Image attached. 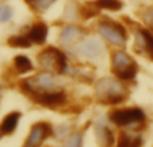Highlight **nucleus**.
<instances>
[{
  "label": "nucleus",
  "mask_w": 153,
  "mask_h": 147,
  "mask_svg": "<svg viewBox=\"0 0 153 147\" xmlns=\"http://www.w3.org/2000/svg\"><path fill=\"white\" fill-rule=\"evenodd\" d=\"M143 19L144 21L146 23V26L153 31V7L146 8L145 11L143 12Z\"/></svg>",
  "instance_id": "20"
},
{
  "label": "nucleus",
  "mask_w": 153,
  "mask_h": 147,
  "mask_svg": "<svg viewBox=\"0 0 153 147\" xmlns=\"http://www.w3.org/2000/svg\"><path fill=\"white\" fill-rule=\"evenodd\" d=\"M19 118H20V114L19 112H11L3 119L1 124H0V134L3 135H8L12 134V131L16 129L18 126Z\"/></svg>",
  "instance_id": "11"
},
{
  "label": "nucleus",
  "mask_w": 153,
  "mask_h": 147,
  "mask_svg": "<svg viewBox=\"0 0 153 147\" xmlns=\"http://www.w3.org/2000/svg\"><path fill=\"white\" fill-rule=\"evenodd\" d=\"M136 39L137 43L148 52L149 58L153 60V34L146 29H138L136 32Z\"/></svg>",
  "instance_id": "10"
},
{
  "label": "nucleus",
  "mask_w": 153,
  "mask_h": 147,
  "mask_svg": "<svg viewBox=\"0 0 153 147\" xmlns=\"http://www.w3.org/2000/svg\"><path fill=\"white\" fill-rule=\"evenodd\" d=\"M141 146V139L140 138H130L129 135L122 132L120 135L118 145L117 147H140Z\"/></svg>",
  "instance_id": "16"
},
{
  "label": "nucleus",
  "mask_w": 153,
  "mask_h": 147,
  "mask_svg": "<svg viewBox=\"0 0 153 147\" xmlns=\"http://www.w3.org/2000/svg\"><path fill=\"white\" fill-rule=\"evenodd\" d=\"M51 132L53 130L48 123H36L35 126H32L26 147H39L46 138L50 137Z\"/></svg>",
  "instance_id": "8"
},
{
  "label": "nucleus",
  "mask_w": 153,
  "mask_h": 147,
  "mask_svg": "<svg viewBox=\"0 0 153 147\" xmlns=\"http://www.w3.org/2000/svg\"><path fill=\"white\" fill-rule=\"evenodd\" d=\"M97 95L103 103L114 104L125 99V90L117 80L113 79H103L97 86Z\"/></svg>",
  "instance_id": "2"
},
{
  "label": "nucleus",
  "mask_w": 153,
  "mask_h": 147,
  "mask_svg": "<svg viewBox=\"0 0 153 147\" xmlns=\"http://www.w3.org/2000/svg\"><path fill=\"white\" fill-rule=\"evenodd\" d=\"M75 51L82 56L97 58V56L102 55L103 47L100 40L94 39V37H86V39H83L75 46Z\"/></svg>",
  "instance_id": "7"
},
{
  "label": "nucleus",
  "mask_w": 153,
  "mask_h": 147,
  "mask_svg": "<svg viewBox=\"0 0 153 147\" xmlns=\"http://www.w3.org/2000/svg\"><path fill=\"white\" fill-rule=\"evenodd\" d=\"M82 36V29L75 26H67L61 32V43L62 44H70L74 43Z\"/></svg>",
  "instance_id": "12"
},
{
  "label": "nucleus",
  "mask_w": 153,
  "mask_h": 147,
  "mask_svg": "<svg viewBox=\"0 0 153 147\" xmlns=\"http://www.w3.org/2000/svg\"><path fill=\"white\" fill-rule=\"evenodd\" d=\"M38 62H39L40 67L48 71H55V72H65L66 71V56L63 52H61L56 48H47V50L42 51L38 56Z\"/></svg>",
  "instance_id": "3"
},
{
  "label": "nucleus",
  "mask_w": 153,
  "mask_h": 147,
  "mask_svg": "<svg viewBox=\"0 0 153 147\" xmlns=\"http://www.w3.org/2000/svg\"><path fill=\"white\" fill-rule=\"evenodd\" d=\"M109 119L117 126L125 127L141 123V122H144L145 116H144L143 110H140V108H124V110L111 111Z\"/></svg>",
  "instance_id": "5"
},
{
  "label": "nucleus",
  "mask_w": 153,
  "mask_h": 147,
  "mask_svg": "<svg viewBox=\"0 0 153 147\" xmlns=\"http://www.w3.org/2000/svg\"><path fill=\"white\" fill-rule=\"evenodd\" d=\"M111 66H113V72L116 74V76L118 79H122V80L134 79L136 74H137L136 63L124 51H117V52L113 54Z\"/></svg>",
  "instance_id": "1"
},
{
  "label": "nucleus",
  "mask_w": 153,
  "mask_h": 147,
  "mask_svg": "<svg viewBox=\"0 0 153 147\" xmlns=\"http://www.w3.org/2000/svg\"><path fill=\"white\" fill-rule=\"evenodd\" d=\"M100 34L116 46H124L126 43V29L118 23L111 20H102L98 24Z\"/></svg>",
  "instance_id": "4"
},
{
  "label": "nucleus",
  "mask_w": 153,
  "mask_h": 147,
  "mask_svg": "<svg viewBox=\"0 0 153 147\" xmlns=\"http://www.w3.org/2000/svg\"><path fill=\"white\" fill-rule=\"evenodd\" d=\"M81 143H82V135L74 134L69 140H67V143L65 145V147H81Z\"/></svg>",
  "instance_id": "21"
},
{
  "label": "nucleus",
  "mask_w": 153,
  "mask_h": 147,
  "mask_svg": "<svg viewBox=\"0 0 153 147\" xmlns=\"http://www.w3.org/2000/svg\"><path fill=\"white\" fill-rule=\"evenodd\" d=\"M95 5H97V8H103V10H109V11H118L121 10L122 3L120 0H97Z\"/></svg>",
  "instance_id": "17"
},
{
  "label": "nucleus",
  "mask_w": 153,
  "mask_h": 147,
  "mask_svg": "<svg viewBox=\"0 0 153 147\" xmlns=\"http://www.w3.org/2000/svg\"><path fill=\"white\" fill-rule=\"evenodd\" d=\"M28 3V5L32 10L38 11V12H45L46 10L51 7L56 0H26Z\"/></svg>",
  "instance_id": "14"
},
{
  "label": "nucleus",
  "mask_w": 153,
  "mask_h": 147,
  "mask_svg": "<svg viewBox=\"0 0 153 147\" xmlns=\"http://www.w3.org/2000/svg\"><path fill=\"white\" fill-rule=\"evenodd\" d=\"M97 139L102 147H111L114 142L113 132L105 126H100L97 129Z\"/></svg>",
  "instance_id": "13"
},
{
  "label": "nucleus",
  "mask_w": 153,
  "mask_h": 147,
  "mask_svg": "<svg viewBox=\"0 0 153 147\" xmlns=\"http://www.w3.org/2000/svg\"><path fill=\"white\" fill-rule=\"evenodd\" d=\"M13 63H15V67H16V70H18V72H22V74L28 72L32 68V64H31V62H30V59L24 55L16 56Z\"/></svg>",
  "instance_id": "15"
},
{
  "label": "nucleus",
  "mask_w": 153,
  "mask_h": 147,
  "mask_svg": "<svg viewBox=\"0 0 153 147\" xmlns=\"http://www.w3.org/2000/svg\"><path fill=\"white\" fill-rule=\"evenodd\" d=\"M32 99L46 107H58L66 102V95L62 91H43L32 94Z\"/></svg>",
  "instance_id": "6"
},
{
  "label": "nucleus",
  "mask_w": 153,
  "mask_h": 147,
  "mask_svg": "<svg viewBox=\"0 0 153 147\" xmlns=\"http://www.w3.org/2000/svg\"><path fill=\"white\" fill-rule=\"evenodd\" d=\"M47 26L45 23H35L28 31V34H27V37L31 40V43L42 44V43H45L46 37H47Z\"/></svg>",
  "instance_id": "9"
},
{
  "label": "nucleus",
  "mask_w": 153,
  "mask_h": 147,
  "mask_svg": "<svg viewBox=\"0 0 153 147\" xmlns=\"http://www.w3.org/2000/svg\"><path fill=\"white\" fill-rule=\"evenodd\" d=\"M12 16V11L8 5H4V4H0V21L1 23H5L8 21Z\"/></svg>",
  "instance_id": "19"
},
{
  "label": "nucleus",
  "mask_w": 153,
  "mask_h": 147,
  "mask_svg": "<svg viewBox=\"0 0 153 147\" xmlns=\"http://www.w3.org/2000/svg\"><path fill=\"white\" fill-rule=\"evenodd\" d=\"M8 44L12 46V47H18V48H27L31 46V40L27 36L18 35V36H11L8 39Z\"/></svg>",
  "instance_id": "18"
}]
</instances>
